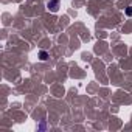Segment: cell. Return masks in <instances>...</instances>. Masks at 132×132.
Returning a JSON list of instances; mask_svg holds the SVG:
<instances>
[{
    "label": "cell",
    "mask_w": 132,
    "mask_h": 132,
    "mask_svg": "<svg viewBox=\"0 0 132 132\" xmlns=\"http://www.w3.org/2000/svg\"><path fill=\"white\" fill-rule=\"evenodd\" d=\"M47 8H48V11L56 13V11H57V8H59V0H48Z\"/></svg>",
    "instance_id": "obj_1"
},
{
    "label": "cell",
    "mask_w": 132,
    "mask_h": 132,
    "mask_svg": "<svg viewBox=\"0 0 132 132\" xmlns=\"http://www.w3.org/2000/svg\"><path fill=\"white\" fill-rule=\"evenodd\" d=\"M47 57H48V54H47L45 51H40V59H42V61H45Z\"/></svg>",
    "instance_id": "obj_2"
}]
</instances>
